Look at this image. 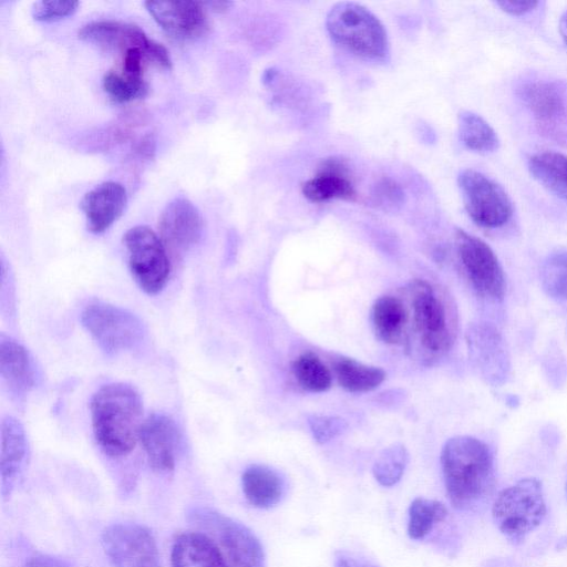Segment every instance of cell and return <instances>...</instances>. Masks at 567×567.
I'll use <instances>...</instances> for the list:
<instances>
[{
    "label": "cell",
    "mask_w": 567,
    "mask_h": 567,
    "mask_svg": "<svg viewBox=\"0 0 567 567\" xmlns=\"http://www.w3.org/2000/svg\"><path fill=\"white\" fill-rule=\"evenodd\" d=\"M441 466L447 497L457 509L470 508L493 486V453L476 437L450 439L442 449Z\"/></svg>",
    "instance_id": "obj_1"
},
{
    "label": "cell",
    "mask_w": 567,
    "mask_h": 567,
    "mask_svg": "<svg viewBox=\"0 0 567 567\" xmlns=\"http://www.w3.org/2000/svg\"><path fill=\"white\" fill-rule=\"evenodd\" d=\"M142 415V399L126 383L105 384L91 400L95 440L113 457L126 455L134 449L143 423Z\"/></svg>",
    "instance_id": "obj_2"
},
{
    "label": "cell",
    "mask_w": 567,
    "mask_h": 567,
    "mask_svg": "<svg viewBox=\"0 0 567 567\" xmlns=\"http://www.w3.org/2000/svg\"><path fill=\"white\" fill-rule=\"evenodd\" d=\"M326 28L331 40L346 51L372 61L390 54L386 30L369 9L351 1L336 3L328 12Z\"/></svg>",
    "instance_id": "obj_3"
},
{
    "label": "cell",
    "mask_w": 567,
    "mask_h": 567,
    "mask_svg": "<svg viewBox=\"0 0 567 567\" xmlns=\"http://www.w3.org/2000/svg\"><path fill=\"white\" fill-rule=\"evenodd\" d=\"M545 515L542 483L533 477L522 478L502 489L492 507L496 527L515 544L538 527Z\"/></svg>",
    "instance_id": "obj_4"
},
{
    "label": "cell",
    "mask_w": 567,
    "mask_h": 567,
    "mask_svg": "<svg viewBox=\"0 0 567 567\" xmlns=\"http://www.w3.org/2000/svg\"><path fill=\"white\" fill-rule=\"evenodd\" d=\"M410 298L414 328L420 342L432 355H443L455 338V315L447 300L427 281L411 284Z\"/></svg>",
    "instance_id": "obj_5"
},
{
    "label": "cell",
    "mask_w": 567,
    "mask_h": 567,
    "mask_svg": "<svg viewBox=\"0 0 567 567\" xmlns=\"http://www.w3.org/2000/svg\"><path fill=\"white\" fill-rule=\"evenodd\" d=\"M123 241L134 279L150 295L159 292L171 272L169 255L157 234L147 226L128 229Z\"/></svg>",
    "instance_id": "obj_6"
},
{
    "label": "cell",
    "mask_w": 567,
    "mask_h": 567,
    "mask_svg": "<svg viewBox=\"0 0 567 567\" xmlns=\"http://www.w3.org/2000/svg\"><path fill=\"white\" fill-rule=\"evenodd\" d=\"M81 321L109 354L133 349L144 336L143 324L136 316L104 302L89 305L81 315Z\"/></svg>",
    "instance_id": "obj_7"
},
{
    "label": "cell",
    "mask_w": 567,
    "mask_h": 567,
    "mask_svg": "<svg viewBox=\"0 0 567 567\" xmlns=\"http://www.w3.org/2000/svg\"><path fill=\"white\" fill-rule=\"evenodd\" d=\"M457 184L471 219L484 228L504 226L513 215V204L501 185L484 174L466 168L458 173Z\"/></svg>",
    "instance_id": "obj_8"
},
{
    "label": "cell",
    "mask_w": 567,
    "mask_h": 567,
    "mask_svg": "<svg viewBox=\"0 0 567 567\" xmlns=\"http://www.w3.org/2000/svg\"><path fill=\"white\" fill-rule=\"evenodd\" d=\"M455 243L460 261L475 291L483 298L502 300L506 289L505 276L492 248L463 229L456 230Z\"/></svg>",
    "instance_id": "obj_9"
},
{
    "label": "cell",
    "mask_w": 567,
    "mask_h": 567,
    "mask_svg": "<svg viewBox=\"0 0 567 567\" xmlns=\"http://www.w3.org/2000/svg\"><path fill=\"white\" fill-rule=\"evenodd\" d=\"M79 38L109 50L124 54L131 49H141L147 60L158 66L171 69L172 60L167 49L150 39L137 25L118 20H100L86 23L79 30Z\"/></svg>",
    "instance_id": "obj_10"
},
{
    "label": "cell",
    "mask_w": 567,
    "mask_h": 567,
    "mask_svg": "<svg viewBox=\"0 0 567 567\" xmlns=\"http://www.w3.org/2000/svg\"><path fill=\"white\" fill-rule=\"evenodd\" d=\"M102 546L114 567H161L155 538L142 525L118 523L106 527Z\"/></svg>",
    "instance_id": "obj_11"
},
{
    "label": "cell",
    "mask_w": 567,
    "mask_h": 567,
    "mask_svg": "<svg viewBox=\"0 0 567 567\" xmlns=\"http://www.w3.org/2000/svg\"><path fill=\"white\" fill-rule=\"evenodd\" d=\"M519 96L540 130L551 137L567 140V90L561 84L537 80L525 83Z\"/></svg>",
    "instance_id": "obj_12"
},
{
    "label": "cell",
    "mask_w": 567,
    "mask_h": 567,
    "mask_svg": "<svg viewBox=\"0 0 567 567\" xmlns=\"http://www.w3.org/2000/svg\"><path fill=\"white\" fill-rule=\"evenodd\" d=\"M158 228L159 238L168 255L178 259L199 241L203 233V218L189 199L178 196L163 209Z\"/></svg>",
    "instance_id": "obj_13"
},
{
    "label": "cell",
    "mask_w": 567,
    "mask_h": 567,
    "mask_svg": "<svg viewBox=\"0 0 567 567\" xmlns=\"http://www.w3.org/2000/svg\"><path fill=\"white\" fill-rule=\"evenodd\" d=\"M144 4L157 24L174 38L194 39L209 30L204 2L146 1Z\"/></svg>",
    "instance_id": "obj_14"
},
{
    "label": "cell",
    "mask_w": 567,
    "mask_h": 567,
    "mask_svg": "<svg viewBox=\"0 0 567 567\" xmlns=\"http://www.w3.org/2000/svg\"><path fill=\"white\" fill-rule=\"evenodd\" d=\"M301 190L302 195L312 203H324L331 199L351 200L357 196L347 162L336 156L323 159L315 176L302 184Z\"/></svg>",
    "instance_id": "obj_15"
},
{
    "label": "cell",
    "mask_w": 567,
    "mask_h": 567,
    "mask_svg": "<svg viewBox=\"0 0 567 567\" xmlns=\"http://www.w3.org/2000/svg\"><path fill=\"white\" fill-rule=\"evenodd\" d=\"M138 439L154 470L169 472L174 468L178 431L171 417L163 414L150 415L142 423Z\"/></svg>",
    "instance_id": "obj_16"
},
{
    "label": "cell",
    "mask_w": 567,
    "mask_h": 567,
    "mask_svg": "<svg viewBox=\"0 0 567 567\" xmlns=\"http://www.w3.org/2000/svg\"><path fill=\"white\" fill-rule=\"evenodd\" d=\"M127 203L124 186L117 182H104L87 192L81 200L89 229L94 234L105 231L123 214Z\"/></svg>",
    "instance_id": "obj_17"
},
{
    "label": "cell",
    "mask_w": 567,
    "mask_h": 567,
    "mask_svg": "<svg viewBox=\"0 0 567 567\" xmlns=\"http://www.w3.org/2000/svg\"><path fill=\"white\" fill-rule=\"evenodd\" d=\"M221 548L230 567H265L262 546L244 524L217 516Z\"/></svg>",
    "instance_id": "obj_18"
},
{
    "label": "cell",
    "mask_w": 567,
    "mask_h": 567,
    "mask_svg": "<svg viewBox=\"0 0 567 567\" xmlns=\"http://www.w3.org/2000/svg\"><path fill=\"white\" fill-rule=\"evenodd\" d=\"M0 374L16 395L28 393L37 382V367L30 352L3 333L0 337Z\"/></svg>",
    "instance_id": "obj_19"
},
{
    "label": "cell",
    "mask_w": 567,
    "mask_h": 567,
    "mask_svg": "<svg viewBox=\"0 0 567 567\" xmlns=\"http://www.w3.org/2000/svg\"><path fill=\"white\" fill-rule=\"evenodd\" d=\"M173 567H230L220 548L206 535L186 533L177 537L172 548Z\"/></svg>",
    "instance_id": "obj_20"
},
{
    "label": "cell",
    "mask_w": 567,
    "mask_h": 567,
    "mask_svg": "<svg viewBox=\"0 0 567 567\" xmlns=\"http://www.w3.org/2000/svg\"><path fill=\"white\" fill-rule=\"evenodd\" d=\"M28 456V441L20 422L6 416L1 422V478L6 496L22 471Z\"/></svg>",
    "instance_id": "obj_21"
},
{
    "label": "cell",
    "mask_w": 567,
    "mask_h": 567,
    "mask_svg": "<svg viewBox=\"0 0 567 567\" xmlns=\"http://www.w3.org/2000/svg\"><path fill=\"white\" fill-rule=\"evenodd\" d=\"M243 493L250 505L257 508H270L285 495V480L275 470L266 465L248 466L241 475Z\"/></svg>",
    "instance_id": "obj_22"
},
{
    "label": "cell",
    "mask_w": 567,
    "mask_h": 567,
    "mask_svg": "<svg viewBox=\"0 0 567 567\" xmlns=\"http://www.w3.org/2000/svg\"><path fill=\"white\" fill-rule=\"evenodd\" d=\"M373 329L385 343L401 341L408 322V312L403 302L393 296H382L375 300L371 312Z\"/></svg>",
    "instance_id": "obj_23"
},
{
    "label": "cell",
    "mask_w": 567,
    "mask_h": 567,
    "mask_svg": "<svg viewBox=\"0 0 567 567\" xmlns=\"http://www.w3.org/2000/svg\"><path fill=\"white\" fill-rule=\"evenodd\" d=\"M530 174L550 193L567 202V156L553 151L534 154L528 161Z\"/></svg>",
    "instance_id": "obj_24"
},
{
    "label": "cell",
    "mask_w": 567,
    "mask_h": 567,
    "mask_svg": "<svg viewBox=\"0 0 567 567\" xmlns=\"http://www.w3.org/2000/svg\"><path fill=\"white\" fill-rule=\"evenodd\" d=\"M339 384L352 393L369 392L377 389L385 379L381 368L367 365L350 358H339L333 362Z\"/></svg>",
    "instance_id": "obj_25"
},
{
    "label": "cell",
    "mask_w": 567,
    "mask_h": 567,
    "mask_svg": "<svg viewBox=\"0 0 567 567\" xmlns=\"http://www.w3.org/2000/svg\"><path fill=\"white\" fill-rule=\"evenodd\" d=\"M460 142L468 150L477 153H492L499 146L494 128L478 114L462 111L457 117Z\"/></svg>",
    "instance_id": "obj_26"
},
{
    "label": "cell",
    "mask_w": 567,
    "mask_h": 567,
    "mask_svg": "<svg viewBox=\"0 0 567 567\" xmlns=\"http://www.w3.org/2000/svg\"><path fill=\"white\" fill-rule=\"evenodd\" d=\"M447 516V508L439 501L416 497L409 507L408 534L411 539L424 538Z\"/></svg>",
    "instance_id": "obj_27"
},
{
    "label": "cell",
    "mask_w": 567,
    "mask_h": 567,
    "mask_svg": "<svg viewBox=\"0 0 567 567\" xmlns=\"http://www.w3.org/2000/svg\"><path fill=\"white\" fill-rule=\"evenodd\" d=\"M292 372L298 384L309 392H323L331 386L332 375L321 359L305 352L292 362Z\"/></svg>",
    "instance_id": "obj_28"
},
{
    "label": "cell",
    "mask_w": 567,
    "mask_h": 567,
    "mask_svg": "<svg viewBox=\"0 0 567 567\" xmlns=\"http://www.w3.org/2000/svg\"><path fill=\"white\" fill-rule=\"evenodd\" d=\"M540 282L550 298L567 301V250L553 251L544 259Z\"/></svg>",
    "instance_id": "obj_29"
},
{
    "label": "cell",
    "mask_w": 567,
    "mask_h": 567,
    "mask_svg": "<svg viewBox=\"0 0 567 567\" xmlns=\"http://www.w3.org/2000/svg\"><path fill=\"white\" fill-rule=\"evenodd\" d=\"M409 455L404 446L392 445L383 450L373 464V476L380 485L390 487L402 477Z\"/></svg>",
    "instance_id": "obj_30"
},
{
    "label": "cell",
    "mask_w": 567,
    "mask_h": 567,
    "mask_svg": "<svg viewBox=\"0 0 567 567\" xmlns=\"http://www.w3.org/2000/svg\"><path fill=\"white\" fill-rule=\"evenodd\" d=\"M106 94L116 103H127L142 99L148 86L144 79H136L115 71H109L102 80Z\"/></svg>",
    "instance_id": "obj_31"
},
{
    "label": "cell",
    "mask_w": 567,
    "mask_h": 567,
    "mask_svg": "<svg viewBox=\"0 0 567 567\" xmlns=\"http://www.w3.org/2000/svg\"><path fill=\"white\" fill-rule=\"evenodd\" d=\"M78 1H38L31 9L32 17L38 21H54L75 12Z\"/></svg>",
    "instance_id": "obj_32"
},
{
    "label": "cell",
    "mask_w": 567,
    "mask_h": 567,
    "mask_svg": "<svg viewBox=\"0 0 567 567\" xmlns=\"http://www.w3.org/2000/svg\"><path fill=\"white\" fill-rule=\"evenodd\" d=\"M310 426L315 439L319 443H324L343 430L344 422L331 416H313L310 420Z\"/></svg>",
    "instance_id": "obj_33"
},
{
    "label": "cell",
    "mask_w": 567,
    "mask_h": 567,
    "mask_svg": "<svg viewBox=\"0 0 567 567\" xmlns=\"http://www.w3.org/2000/svg\"><path fill=\"white\" fill-rule=\"evenodd\" d=\"M373 194L381 204L385 203L389 206L401 205L404 200L403 189L390 177L380 178Z\"/></svg>",
    "instance_id": "obj_34"
},
{
    "label": "cell",
    "mask_w": 567,
    "mask_h": 567,
    "mask_svg": "<svg viewBox=\"0 0 567 567\" xmlns=\"http://www.w3.org/2000/svg\"><path fill=\"white\" fill-rule=\"evenodd\" d=\"M334 567H378L365 558L349 551H337Z\"/></svg>",
    "instance_id": "obj_35"
},
{
    "label": "cell",
    "mask_w": 567,
    "mask_h": 567,
    "mask_svg": "<svg viewBox=\"0 0 567 567\" xmlns=\"http://www.w3.org/2000/svg\"><path fill=\"white\" fill-rule=\"evenodd\" d=\"M539 2L537 1H497L496 4L505 12L512 16H523L534 10Z\"/></svg>",
    "instance_id": "obj_36"
},
{
    "label": "cell",
    "mask_w": 567,
    "mask_h": 567,
    "mask_svg": "<svg viewBox=\"0 0 567 567\" xmlns=\"http://www.w3.org/2000/svg\"><path fill=\"white\" fill-rule=\"evenodd\" d=\"M24 567H70L69 564L58 557L39 554L30 557Z\"/></svg>",
    "instance_id": "obj_37"
},
{
    "label": "cell",
    "mask_w": 567,
    "mask_h": 567,
    "mask_svg": "<svg viewBox=\"0 0 567 567\" xmlns=\"http://www.w3.org/2000/svg\"><path fill=\"white\" fill-rule=\"evenodd\" d=\"M205 4L209 6L210 9H213L214 11H225L231 6V2H229V1H209V2H206Z\"/></svg>",
    "instance_id": "obj_38"
},
{
    "label": "cell",
    "mask_w": 567,
    "mask_h": 567,
    "mask_svg": "<svg viewBox=\"0 0 567 567\" xmlns=\"http://www.w3.org/2000/svg\"><path fill=\"white\" fill-rule=\"evenodd\" d=\"M559 32L564 42L567 44V10L559 20Z\"/></svg>",
    "instance_id": "obj_39"
}]
</instances>
